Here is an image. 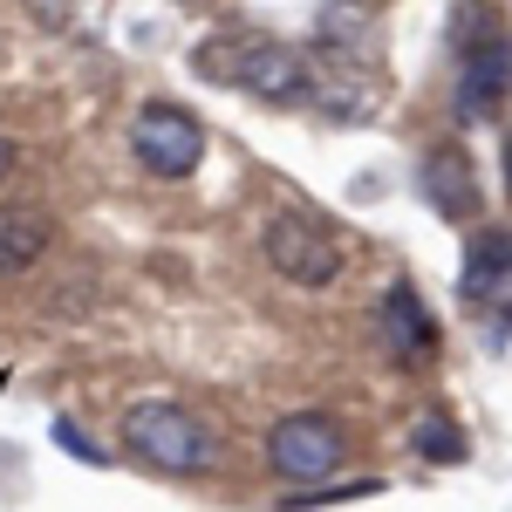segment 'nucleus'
Instances as JSON below:
<instances>
[{
	"label": "nucleus",
	"instance_id": "nucleus-1",
	"mask_svg": "<svg viewBox=\"0 0 512 512\" xmlns=\"http://www.w3.org/2000/svg\"><path fill=\"white\" fill-rule=\"evenodd\" d=\"M192 69L205 82H226V89H246L274 110H301L308 103V55L287 48L274 35H246V28H226V35H205L192 48Z\"/></svg>",
	"mask_w": 512,
	"mask_h": 512
},
{
	"label": "nucleus",
	"instance_id": "nucleus-2",
	"mask_svg": "<svg viewBox=\"0 0 512 512\" xmlns=\"http://www.w3.org/2000/svg\"><path fill=\"white\" fill-rule=\"evenodd\" d=\"M123 451L144 458L151 472L198 478L219 465V431L205 417H192L185 403H171V396H144V403L123 410Z\"/></svg>",
	"mask_w": 512,
	"mask_h": 512
},
{
	"label": "nucleus",
	"instance_id": "nucleus-3",
	"mask_svg": "<svg viewBox=\"0 0 512 512\" xmlns=\"http://www.w3.org/2000/svg\"><path fill=\"white\" fill-rule=\"evenodd\" d=\"M260 253L294 287H328V280H342V260H349L342 253V233L328 219H308V212H274L260 226Z\"/></svg>",
	"mask_w": 512,
	"mask_h": 512
},
{
	"label": "nucleus",
	"instance_id": "nucleus-4",
	"mask_svg": "<svg viewBox=\"0 0 512 512\" xmlns=\"http://www.w3.org/2000/svg\"><path fill=\"white\" fill-rule=\"evenodd\" d=\"M267 465L287 485H328L349 465V437L321 410H294V417H280L274 431H267Z\"/></svg>",
	"mask_w": 512,
	"mask_h": 512
},
{
	"label": "nucleus",
	"instance_id": "nucleus-5",
	"mask_svg": "<svg viewBox=\"0 0 512 512\" xmlns=\"http://www.w3.org/2000/svg\"><path fill=\"white\" fill-rule=\"evenodd\" d=\"M130 151L137 164L151 171V178H192L198 164H205V123L185 110V103H144L137 117H130Z\"/></svg>",
	"mask_w": 512,
	"mask_h": 512
},
{
	"label": "nucleus",
	"instance_id": "nucleus-6",
	"mask_svg": "<svg viewBox=\"0 0 512 512\" xmlns=\"http://www.w3.org/2000/svg\"><path fill=\"white\" fill-rule=\"evenodd\" d=\"M383 96H390V82H383L376 62H362V55L321 48L315 62H308V103H315L328 123H369L383 110Z\"/></svg>",
	"mask_w": 512,
	"mask_h": 512
},
{
	"label": "nucleus",
	"instance_id": "nucleus-7",
	"mask_svg": "<svg viewBox=\"0 0 512 512\" xmlns=\"http://www.w3.org/2000/svg\"><path fill=\"white\" fill-rule=\"evenodd\" d=\"M506 96H512V41L499 28H485L458 48V117L465 123L499 117Z\"/></svg>",
	"mask_w": 512,
	"mask_h": 512
},
{
	"label": "nucleus",
	"instance_id": "nucleus-8",
	"mask_svg": "<svg viewBox=\"0 0 512 512\" xmlns=\"http://www.w3.org/2000/svg\"><path fill=\"white\" fill-rule=\"evenodd\" d=\"M376 335H383V349H390L396 369H431V362H437V321H431L424 294H417L410 280H396L390 294H383V308H376Z\"/></svg>",
	"mask_w": 512,
	"mask_h": 512
},
{
	"label": "nucleus",
	"instance_id": "nucleus-9",
	"mask_svg": "<svg viewBox=\"0 0 512 512\" xmlns=\"http://www.w3.org/2000/svg\"><path fill=\"white\" fill-rule=\"evenodd\" d=\"M48 246H55V219L41 205H0V280L41 267Z\"/></svg>",
	"mask_w": 512,
	"mask_h": 512
},
{
	"label": "nucleus",
	"instance_id": "nucleus-10",
	"mask_svg": "<svg viewBox=\"0 0 512 512\" xmlns=\"http://www.w3.org/2000/svg\"><path fill=\"white\" fill-rule=\"evenodd\" d=\"M424 198L437 205V219H451V226H465L478 219V171L465 151H437L424 164Z\"/></svg>",
	"mask_w": 512,
	"mask_h": 512
},
{
	"label": "nucleus",
	"instance_id": "nucleus-11",
	"mask_svg": "<svg viewBox=\"0 0 512 512\" xmlns=\"http://www.w3.org/2000/svg\"><path fill=\"white\" fill-rule=\"evenodd\" d=\"M465 294L512 308V233H478L465 246Z\"/></svg>",
	"mask_w": 512,
	"mask_h": 512
},
{
	"label": "nucleus",
	"instance_id": "nucleus-12",
	"mask_svg": "<svg viewBox=\"0 0 512 512\" xmlns=\"http://www.w3.org/2000/svg\"><path fill=\"white\" fill-rule=\"evenodd\" d=\"M321 48L376 62V14H369V0H328L321 7Z\"/></svg>",
	"mask_w": 512,
	"mask_h": 512
},
{
	"label": "nucleus",
	"instance_id": "nucleus-13",
	"mask_svg": "<svg viewBox=\"0 0 512 512\" xmlns=\"http://www.w3.org/2000/svg\"><path fill=\"white\" fill-rule=\"evenodd\" d=\"M410 451L431 458V465H458V458H465V437H458V424H451L444 410H424L417 431H410Z\"/></svg>",
	"mask_w": 512,
	"mask_h": 512
},
{
	"label": "nucleus",
	"instance_id": "nucleus-14",
	"mask_svg": "<svg viewBox=\"0 0 512 512\" xmlns=\"http://www.w3.org/2000/svg\"><path fill=\"white\" fill-rule=\"evenodd\" d=\"M55 444H69V451H76L82 465H103V458H96V444H89V437H82L76 424H55Z\"/></svg>",
	"mask_w": 512,
	"mask_h": 512
},
{
	"label": "nucleus",
	"instance_id": "nucleus-15",
	"mask_svg": "<svg viewBox=\"0 0 512 512\" xmlns=\"http://www.w3.org/2000/svg\"><path fill=\"white\" fill-rule=\"evenodd\" d=\"M28 7H35V21H41V28H62L76 0H28Z\"/></svg>",
	"mask_w": 512,
	"mask_h": 512
},
{
	"label": "nucleus",
	"instance_id": "nucleus-16",
	"mask_svg": "<svg viewBox=\"0 0 512 512\" xmlns=\"http://www.w3.org/2000/svg\"><path fill=\"white\" fill-rule=\"evenodd\" d=\"M7 171H14V144L0 137V178H7Z\"/></svg>",
	"mask_w": 512,
	"mask_h": 512
},
{
	"label": "nucleus",
	"instance_id": "nucleus-17",
	"mask_svg": "<svg viewBox=\"0 0 512 512\" xmlns=\"http://www.w3.org/2000/svg\"><path fill=\"white\" fill-rule=\"evenodd\" d=\"M506 192H512V130H506Z\"/></svg>",
	"mask_w": 512,
	"mask_h": 512
}]
</instances>
